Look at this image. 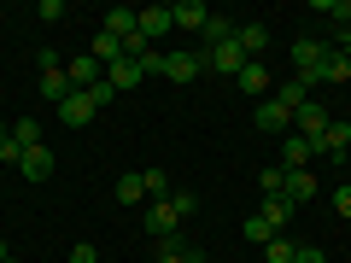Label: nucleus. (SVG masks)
<instances>
[{
	"label": "nucleus",
	"instance_id": "obj_1",
	"mask_svg": "<svg viewBox=\"0 0 351 263\" xmlns=\"http://www.w3.org/2000/svg\"><path fill=\"white\" fill-rule=\"evenodd\" d=\"M293 76H299L304 88H316V82H346L339 53L322 47V41H293Z\"/></svg>",
	"mask_w": 351,
	"mask_h": 263
},
{
	"label": "nucleus",
	"instance_id": "obj_2",
	"mask_svg": "<svg viewBox=\"0 0 351 263\" xmlns=\"http://www.w3.org/2000/svg\"><path fill=\"white\" fill-rule=\"evenodd\" d=\"M199 71H205V47H176V53H164V71L158 76H170V82H193Z\"/></svg>",
	"mask_w": 351,
	"mask_h": 263
},
{
	"label": "nucleus",
	"instance_id": "obj_3",
	"mask_svg": "<svg viewBox=\"0 0 351 263\" xmlns=\"http://www.w3.org/2000/svg\"><path fill=\"white\" fill-rule=\"evenodd\" d=\"M252 123H258L263 135H293V112H287V105L276 100V94H269V100H258V112H252Z\"/></svg>",
	"mask_w": 351,
	"mask_h": 263
},
{
	"label": "nucleus",
	"instance_id": "obj_4",
	"mask_svg": "<svg viewBox=\"0 0 351 263\" xmlns=\"http://www.w3.org/2000/svg\"><path fill=\"white\" fill-rule=\"evenodd\" d=\"M328 123H334V117H328L322 105H316V94H311V100L299 105V112H293V135H304V140H311V147H316V140H322V129H328Z\"/></svg>",
	"mask_w": 351,
	"mask_h": 263
},
{
	"label": "nucleus",
	"instance_id": "obj_5",
	"mask_svg": "<svg viewBox=\"0 0 351 263\" xmlns=\"http://www.w3.org/2000/svg\"><path fill=\"white\" fill-rule=\"evenodd\" d=\"M205 64H211V71H223V76H240V71H246V53H240V41L234 36H228V41H217V47H205Z\"/></svg>",
	"mask_w": 351,
	"mask_h": 263
},
{
	"label": "nucleus",
	"instance_id": "obj_6",
	"mask_svg": "<svg viewBox=\"0 0 351 263\" xmlns=\"http://www.w3.org/2000/svg\"><path fill=\"white\" fill-rule=\"evenodd\" d=\"M141 223H147V234H152V240H176V228H182V216H176V205H170V199H152Z\"/></svg>",
	"mask_w": 351,
	"mask_h": 263
},
{
	"label": "nucleus",
	"instance_id": "obj_7",
	"mask_svg": "<svg viewBox=\"0 0 351 263\" xmlns=\"http://www.w3.org/2000/svg\"><path fill=\"white\" fill-rule=\"evenodd\" d=\"M135 29L152 41V47H158V41L176 29V18H170V6H141V12H135Z\"/></svg>",
	"mask_w": 351,
	"mask_h": 263
},
{
	"label": "nucleus",
	"instance_id": "obj_8",
	"mask_svg": "<svg viewBox=\"0 0 351 263\" xmlns=\"http://www.w3.org/2000/svg\"><path fill=\"white\" fill-rule=\"evenodd\" d=\"M64 76H71V88H76V94H88L94 82H106V64L94 59V53H82V59H71V64H64Z\"/></svg>",
	"mask_w": 351,
	"mask_h": 263
},
{
	"label": "nucleus",
	"instance_id": "obj_9",
	"mask_svg": "<svg viewBox=\"0 0 351 263\" xmlns=\"http://www.w3.org/2000/svg\"><path fill=\"white\" fill-rule=\"evenodd\" d=\"M346 152H351V123L334 117V123L322 129V140H316V158H346Z\"/></svg>",
	"mask_w": 351,
	"mask_h": 263
},
{
	"label": "nucleus",
	"instance_id": "obj_10",
	"mask_svg": "<svg viewBox=\"0 0 351 263\" xmlns=\"http://www.w3.org/2000/svg\"><path fill=\"white\" fill-rule=\"evenodd\" d=\"M234 82H240V94H252V100H269V94H276V82H269V64H263V59H252L246 71L234 76Z\"/></svg>",
	"mask_w": 351,
	"mask_h": 263
},
{
	"label": "nucleus",
	"instance_id": "obj_11",
	"mask_svg": "<svg viewBox=\"0 0 351 263\" xmlns=\"http://www.w3.org/2000/svg\"><path fill=\"white\" fill-rule=\"evenodd\" d=\"M316 158V147H311V140H304V135H281V170H304V164H311Z\"/></svg>",
	"mask_w": 351,
	"mask_h": 263
},
{
	"label": "nucleus",
	"instance_id": "obj_12",
	"mask_svg": "<svg viewBox=\"0 0 351 263\" xmlns=\"http://www.w3.org/2000/svg\"><path fill=\"white\" fill-rule=\"evenodd\" d=\"M293 211H299V205H293L287 193H269V199L258 205V216H263V223H269V228H276V234H281V228L293 223Z\"/></svg>",
	"mask_w": 351,
	"mask_h": 263
},
{
	"label": "nucleus",
	"instance_id": "obj_13",
	"mask_svg": "<svg viewBox=\"0 0 351 263\" xmlns=\"http://www.w3.org/2000/svg\"><path fill=\"white\" fill-rule=\"evenodd\" d=\"M94 112H100V105L88 100V94H71V100L59 105V123L64 129H82V123H94Z\"/></svg>",
	"mask_w": 351,
	"mask_h": 263
},
{
	"label": "nucleus",
	"instance_id": "obj_14",
	"mask_svg": "<svg viewBox=\"0 0 351 263\" xmlns=\"http://www.w3.org/2000/svg\"><path fill=\"white\" fill-rule=\"evenodd\" d=\"M106 82H112L117 94H129V88H141V82H147V71H141L135 59H117V64H106Z\"/></svg>",
	"mask_w": 351,
	"mask_h": 263
},
{
	"label": "nucleus",
	"instance_id": "obj_15",
	"mask_svg": "<svg viewBox=\"0 0 351 263\" xmlns=\"http://www.w3.org/2000/svg\"><path fill=\"white\" fill-rule=\"evenodd\" d=\"M234 41L246 59H263V47H269V24H234Z\"/></svg>",
	"mask_w": 351,
	"mask_h": 263
},
{
	"label": "nucleus",
	"instance_id": "obj_16",
	"mask_svg": "<svg viewBox=\"0 0 351 263\" xmlns=\"http://www.w3.org/2000/svg\"><path fill=\"white\" fill-rule=\"evenodd\" d=\"M170 18H176V29H205L211 6H205V0H176V6H170Z\"/></svg>",
	"mask_w": 351,
	"mask_h": 263
},
{
	"label": "nucleus",
	"instance_id": "obj_17",
	"mask_svg": "<svg viewBox=\"0 0 351 263\" xmlns=\"http://www.w3.org/2000/svg\"><path fill=\"white\" fill-rule=\"evenodd\" d=\"M18 170H24V181H47V175H53V152L47 147H29L24 158H18Z\"/></svg>",
	"mask_w": 351,
	"mask_h": 263
},
{
	"label": "nucleus",
	"instance_id": "obj_18",
	"mask_svg": "<svg viewBox=\"0 0 351 263\" xmlns=\"http://www.w3.org/2000/svg\"><path fill=\"white\" fill-rule=\"evenodd\" d=\"M71 94H76V88H71L64 71H41V100H47V105H64Z\"/></svg>",
	"mask_w": 351,
	"mask_h": 263
},
{
	"label": "nucleus",
	"instance_id": "obj_19",
	"mask_svg": "<svg viewBox=\"0 0 351 263\" xmlns=\"http://www.w3.org/2000/svg\"><path fill=\"white\" fill-rule=\"evenodd\" d=\"M100 29H106V36H117V41L135 36V12H129V6H112V12L100 18Z\"/></svg>",
	"mask_w": 351,
	"mask_h": 263
},
{
	"label": "nucleus",
	"instance_id": "obj_20",
	"mask_svg": "<svg viewBox=\"0 0 351 263\" xmlns=\"http://www.w3.org/2000/svg\"><path fill=\"white\" fill-rule=\"evenodd\" d=\"M88 53H94L100 64H117V59H123V41L106 36V29H94V47H88Z\"/></svg>",
	"mask_w": 351,
	"mask_h": 263
},
{
	"label": "nucleus",
	"instance_id": "obj_21",
	"mask_svg": "<svg viewBox=\"0 0 351 263\" xmlns=\"http://www.w3.org/2000/svg\"><path fill=\"white\" fill-rule=\"evenodd\" d=\"M276 100H281V105H287V112H299V105H304V100H311V88H304V82H299V76H287V82H281V88H276Z\"/></svg>",
	"mask_w": 351,
	"mask_h": 263
},
{
	"label": "nucleus",
	"instance_id": "obj_22",
	"mask_svg": "<svg viewBox=\"0 0 351 263\" xmlns=\"http://www.w3.org/2000/svg\"><path fill=\"white\" fill-rule=\"evenodd\" d=\"M258 188H263V199H269V193H287V170H281V164H263Z\"/></svg>",
	"mask_w": 351,
	"mask_h": 263
},
{
	"label": "nucleus",
	"instance_id": "obj_23",
	"mask_svg": "<svg viewBox=\"0 0 351 263\" xmlns=\"http://www.w3.org/2000/svg\"><path fill=\"white\" fill-rule=\"evenodd\" d=\"M240 234H246V240H252V246H269V240H276V228H269V223H263V216H258V211H252V216H246V223H240Z\"/></svg>",
	"mask_w": 351,
	"mask_h": 263
},
{
	"label": "nucleus",
	"instance_id": "obj_24",
	"mask_svg": "<svg viewBox=\"0 0 351 263\" xmlns=\"http://www.w3.org/2000/svg\"><path fill=\"white\" fill-rule=\"evenodd\" d=\"M316 18H334L339 29H351V0H316Z\"/></svg>",
	"mask_w": 351,
	"mask_h": 263
},
{
	"label": "nucleus",
	"instance_id": "obj_25",
	"mask_svg": "<svg viewBox=\"0 0 351 263\" xmlns=\"http://www.w3.org/2000/svg\"><path fill=\"white\" fill-rule=\"evenodd\" d=\"M152 263H188V240H158V251H152Z\"/></svg>",
	"mask_w": 351,
	"mask_h": 263
},
{
	"label": "nucleus",
	"instance_id": "obj_26",
	"mask_svg": "<svg viewBox=\"0 0 351 263\" xmlns=\"http://www.w3.org/2000/svg\"><path fill=\"white\" fill-rule=\"evenodd\" d=\"M199 36H205V47H217V41H228V36H234V18H217V12H211Z\"/></svg>",
	"mask_w": 351,
	"mask_h": 263
},
{
	"label": "nucleus",
	"instance_id": "obj_27",
	"mask_svg": "<svg viewBox=\"0 0 351 263\" xmlns=\"http://www.w3.org/2000/svg\"><path fill=\"white\" fill-rule=\"evenodd\" d=\"M263 258H269V263H293V258H299V240L276 234V240H269V246H263Z\"/></svg>",
	"mask_w": 351,
	"mask_h": 263
},
{
	"label": "nucleus",
	"instance_id": "obj_28",
	"mask_svg": "<svg viewBox=\"0 0 351 263\" xmlns=\"http://www.w3.org/2000/svg\"><path fill=\"white\" fill-rule=\"evenodd\" d=\"M287 199H293V205L316 199V181H311V175H304V170H293V175H287Z\"/></svg>",
	"mask_w": 351,
	"mask_h": 263
},
{
	"label": "nucleus",
	"instance_id": "obj_29",
	"mask_svg": "<svg viewBox=\"0 0 351 263\" xmlns=\"http://www.w3.org/2000/svg\"><path fill=\"white\" fill-rule=\"evenodd\" d=\"M12 140H18V147H41V123H36V117H18V123H12Z\"/></svg>",
	"mask_w": 351,
	"mask_h": 263
},
{
	"label": "nucleus",
	"instance_id": "obj_30",
	"mask_svg": "<svg viewBox=\"0 0 351 263\" xmlns=\"http://www.w3.org/2000/svg\"><path fill=\"white\" fill-rule=\"evenodd\" d=\"M117 199H123V205H141V199H147V181H141V175H117Z\"/></svg>",
	"mask_w": 351,
	"mask_h": 263
},
{
	"label": "nucleus",
	"instance_id": "obj_31",
	"mask_svg": "<svg viewBox=\"0 0 351 263\" xmlns=\"http://www.w3.org/2000/svg\"><path fill=\"white\" fill-rule=\"evenodd\" d=\"M141 181H147L152 199H170V175H164V170H141Z\"/></svg>",
	"mask_w": 351,
	"mask_h": 263
},
{
	"label": "nucleus",
	"instance_id": "obj_32",
	"mask_svg": "<svg viewBox=\"0 0 351 263\" xmlns=\"http://www.w3.org/2000/svg\"><path fill=\"white\" fill-rule=\"evenodd\" d=\"M170 205H176V216H182V223H188V216H193V211H199V199H193V193H188V188H182V193H170Z\"/></svg>",
	"mask_w": 351,
	"mask_h": 263
},
{
	"label": "nucleus",
	"instance_id": "obj_33",
	"mask_svg": "<svg viewBox=\"0 0 351 263\" xmlns=\"http://www.w3.org/2000/svg\"><path fill=\"white\" fill-rule=\"evenodd\" d=\"M88 100H94V105H100V112H106V105L117 100V88H112V82H94V88H88Z\"/></svg>",
	"mask_w": 351,
	"mask_h": 263
},
{
	"label": "nucleus",
	"instance_id": "obj_34",
	"mask_svg": "<svg viewBox=\"0 0 351 263\" xmlns=\"http://www.w3.org/2000/svg\"><path fill=\"white\" fill-rule=\"evenodd\" d=\"M64 12H71L64 0H41V18H47V24H64Z\"/></svg>",
	"mask_w": 351,
	"mask_h": 263
},
{
	"label": "nucleus",
	"instance_id": "obj_35",
	"mask_svg": "<svg viewBox=\"0 0 351 263\" xmlns=\"http://www.w3.org/2000/svg\"><path fill=\"white\" fill-rule=\"evenodd\" d=\"M18 158H24V147H18L12 129H6V140H0V164H18Z\"/></svg>",
	"mask_w": 351,
	"mask_h": 263
},
{
	"label": "nucleus",
	"instance_id": "obj_36",
	"mask_svg": "<svg viewBox=\"0 0 351 263\" xmlns=\"http://www.w3.org/2000/svg\"><path fill=\"white\" fill-rule=\"evenodd\" d=\"M71 263H100V251L88 246V240H76V246H71Z\"/></svg>",
	"mask_w": 351,
	"mask_h": 263
},
{
	"label": "nucleus",
	"instance_id": "obj_37",
	"mask_svg": "<svg viewBox=\"0 0 351 263\" xmlns=\"http://www.w3.org/2000/svg\"><path fill=\"white\" fill-rule=\"evenodd\" d=\"M36 64H41V71H64V59H59L53 47H41V53H36Z\"/></svg>",
	"mask_w": 351,
	"mask_h": 263
},
{
	"label": "nucleus",
	"instance_id": "obj_38",
	"mask_svg": "<svg viewBox=\"0 0 351 263\" xmlns=\"http://www.w3.org/2000/svg\"><path fill=\"white\" fill-rule=\"evenodd\" d=\"M334 211H339V216H351V188H334Z\"/></svg>",
	"mask_w": 351,
	"mask_h": 263
},
{
	"label": "nucleus",
	"instance_id": "obj_39",
	"mask_svg": "<svg viewBox=\"0 0 351 263\" xmlns=\"http://www.w3.org/2000/svg\"><path fill=\"white\" fill-rule=\"evenodd\" d=\"M293 263H328V251H316V246H299V258Z\"/></svg>",
	"mask_w": 351,
	"mask_h": 263
},
{
	"label": "nucleus",
	"instance_id": "obj_40",
	"mask_svg": "<svg viewBox=\"0 0 351 263\" xmlns=\"http://www.w3.org/2000/svg\"><path fill=\"white\" fill-rule=\"evenodd\" d=\"M6 258H12V251H6V240H0V263H6Z\"/></svg>",
	"mask_w": 351,
	"mask_h": 263
},
{
	"label": "nucleus",
	"instance_id": "obj_41",
	"mask_svg": "<svg viewBox=\"0 0 351 263\" xmlns=\"http://www.w3.org/2000/svg\"><path fill=\"white\" fill-rule=\"evenodd\" d=\"M0 140H6V123H0Z\"/></svg>",
	"mask_w": 351,
	"mask_h": 263
},
{
	"label": "nucleus",
	"instance_id": "obj_42",
	"mask_svg": "<svg viewBox=\"0 0 351 263\" xmlns=\"http://www.w3.org/2000/svg\"><path fill=\"white\" fill-rule=\"evenodd\" d=\"M6 263H18V258H6Z\"/></svg>",
	"mask_w": 351,
	"mask_h": 263
}]
</instances>
